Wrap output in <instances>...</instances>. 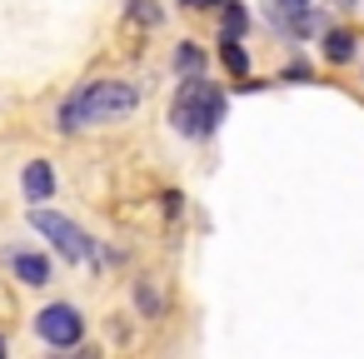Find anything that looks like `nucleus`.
Instances as JSON below:
<instances>
[{
	"mask_svg": "<svg viewBox=\"0 0 364 359\" xmlns=\"http://www.w3.org/2000/svg\"><path fill=\"white\" fill-rule=\"evenodd\" d=\"M135 110H140V85H130V80H90V85H80L75 95L60 100L55 125L65 135H75L85 125H115V120H125Z\"/></svg>",
	"mask_w": 364,
	"mask_h": 359,
	"instance_id": "f257e3e1",
	"label": "nucleus"
},
{
	"mask_svg": "<svg viewBox=\"0 0 364 359\" xmlns=\"http://www.w3.org/2000/svg\"><path fill=\"white\" fill-rule=\"evenodd\" d=\"M225 120V90L205 75H190L180 80L175 100H170V125L185 135V140H210Z\"/></svg>",
	"mask_w": 364,
	"mask_h": 359,
	"instance_id": "f03ea898",
	"label": "nucleus"
},
{
	"mask_svg": "<svg viewBox=\"0 0 364 359\" xmlns=\"http://www.w3.org/2000/svg\"><path fill=\"white\" fill-rule=\"evenodd\" d=\"M31 225L55 245V254L60 259H70V264H95L100 259V250H95V240L70 220V215H55V210H31Z\"/></svg>",
	"mask_w": 364,
	"mask_h": 359,
	"instance_id": "7ed1b4c3",
	"label": "nucleus"
},
{
	"mask_svg": "<svg viewBox=\"0 0 364 359\" xmlns=\"http://www.w3.org/2000/svg\"><path fill=\"white\" fill-rule=\"evenodd\" d=\"M36 334H41L50 349H75V344L85 339V319H80L75 304H46V309L36 314Z\"/></svg>",
	"mask_w": 364,
	"mask_h": 359,
	"instance_id": "20e7f679",
	"label": "nucleus"
},
{
	"mask_svg": "<svg viewBox=\"0 0 364 359\" xmlns=\"http://www.w3.org/2000/svg\"><path fill=\"white\" fill-rule=\"evenodd\" d=\"M21 190H26L31 210H46V200H55V170H50V160H26Z\"/></svg>",
	"mask_w": 364,
	"mask_h": 359,
	"instance_id": "39448f33",
	"label": "nucleus"
},
{
	"mask_svg": "<svg viewBox=\"0 0 364 359\" xmlns=\"http://www.w3.org/2000/svg\"><path fill=\"white\" fill-rule=\"evenodd\" d=\"M11 269H16V279H21V284H31V289L50 284V259H46V254H31V250H11Z\"/></svg>",
	"mask_w": 364,
	"mask_h": 359,
	"instance_id": "423d86ee",
	"label": "nucleus"
},
{
	"mask_svg": "<svg viewBox=\"0 0 364 359\" xmlns=\"http://www.w3.org/2000/svg\"><path fill=\"white\" fill-rule=\"evenodd\" d=\"M349 55H354V31H324V60L344 65Z\"/></svg>",
	"mask_w": 364,
	"mask_h": 359,
	"instance_id": "0eeeda50",
	"label": "nucleus"
},
{
	"mask_svg": "<svg viewBox=\"0 0 364 359\" xmlns=\"http://www.w3.org/2000/svg\"><path fill=\"white\" fill-rule=\"evenodd\" d=\"M220 21H225V36H220V41H240V31L250 26V16H245L240 0H225V6H220Z\"/></svg>",
	"mask_w": 364,
	"mask_h": 359,
	"instance_id": "6e6552de",
	"label": "nucleus"
},
{
	"mask_svg": "<svg viewBox=\"0 0 364 359\" xmlns=\"http://www.w3.org/2000/svg\"><path fill=\"white\" fill-rule=\"evenodd\" d=\"M220 60H225L230 75H250V55H245L240 41H220Z\"/></svg>",
	"mask_w": 364,
	"mask_h": 359,
	"instance_id": "1a4fd4ad",
	"label": "nucleus"
},
{
	"mask_svg": "<svg viewBox=\"0 0 364 359\" xmlns=\"http://www.w3.org/2000/svg\"><path fill=\"white\" fill-rule=\"evenodd\" d=\"M200 65H205V60H200V50H195V45H180V50H175V70H180L185 80H190V75H200Z\"/></svg>",
	"mask_w": 364,
	"mask_h": 359,
	"instance_id": "9d476101",
	"label": "nucleus"
},
{
	"mask_svg": "<svg viewBox=\"0 0 364 359\" xmlns=\"http://www.w3.org/2000/svg\"><path fill=\"white\" fill-rule=\"evenodd\" d=\"M125 16H130V21H140V26H160V11L150 6V0H130Z\"/></svg>",
	"mask_w": 364,
	"mask_h": 359,
	"instance_id": "9b49d317",
	"label": "nucleus"
},
{
	"mask_svg": "<svg viewBox=\"0 0 364 359\" xmlns=\"http://www.w3.org/2000/svg\"><path fill=\"white\" fill-rule=\"evenodd\" d=\"M135 299H140V309H145V314H160V299H155V289H150V284H135Z\"/></svg>",
	"mask_w": 364,
	"mask_h": 359,
	"instance_id": "f8f14e48",
	"label": "nucleus"
},
{
	"mask_svg": "<svg viewBox=\"0 0 364 359\" xmlns=\"http://www.w3.org/2000/svg\"><path fill=\"white\" fill-rule=\"evenodd\" d=\"M284 80H309V65H304V60H294V65H284Z\"/></svg>",
	"mask_w": 364,
	"mask_h": 359,
	"instance_id": "ddd939ff",
	"label": "nucleus"
},
{
	"mask_svg": "<svg viewBox=\"0 0 364 359\" xmlns=\"http://www.w3.org/2000/svg\"><path fill=\"white\" fill-rule=\"evenodd\" d=\"M180 6H190V11H210V6H215V11H220L225 0H180Z\"/></svg>",
	"mask_w": 364,
	"mask_h": 359,
	"instance_id": "4468645a",
	"label": "nucleus"
},
{
	"mask_svg": "<svg viewBox=\"0 0 364 359\" xmlns=\"http://www.w3.org/2000/svg\"><path fill=\"white\" fill-rule=\"evenodd\" d=\"M70 359H100V354H90V349H75V354H70Z\"/></svg>",
	"mask_w": 364,
	"mask_h": 359,
	"instance_id": "2eb2a0df",
	"label": "nucleus"
},
{
	"mask_svg": "<svg viewBox=\"0 0 364 359\" xmlns=\"http://www.w3.org/2000/svg\"><path fill=\"white\" fill-rule=\"evenodd\" d=\"M334 6H359V0H334Z\"/></svg>",
	"mask_w": 364,
	"mask_h": 359,
	"instance_id": "dca6fc26",
	"label": "nucleus"
},
{
	"mask_svg": "<svg viewBox=\"0 0 364 359\" xmlns=\"http://www.w3.org/2000/svg\"><path fill=\"white\" fill-rule=\"evenodd\" d=\"M0 359H6V339H0Z\"/></svg>",
	"mask_w": 364,
	"mask_h": 359,
	"instance_id": "f3484780",
	"label": "nucleus"
},
{
	"mask_svg": "<svg viewBox=\"0 0 364 359\" xmlns=\"http://www.w3.org/2000/svg\"><path fill=\"white\" fill-rule=\"evenodd\" d=\"M289 6H309V0H289Z\"/></svg>",
	"mask_w": 364,
	"mask_h": 359,
	"instance_id": "a211bd4d",
	"label": "nucleus"
}]
</instances>
